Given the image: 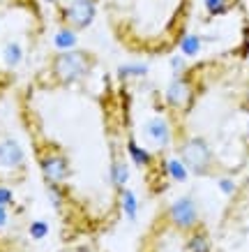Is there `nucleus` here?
<instances>
[{
  "mask_svg": "<svg viewBox=\"0 0 249 252\" xmlns=\"http://www.w3.org/2000/svg\"><path fill=\"white\" fill-rule=\"evenodd\" d=\"M143 137L148 139V144L164 151L166 146L171 144L173 139V132H171V125L166 121L164 116H152L150 121L143 123Z\"/></svg>",
  "mask_w": 249,
  "mask_h": 252,
  "instance_id": "nucleus-6",
  "label": "nucleus"
},
{
  "mask_svg": "<svg viewBox=\"0 0 249 252\" xmlns=\"http://www.w3.org/2000/svg\"><path fill=\"white\" fill-rule=\"evenodd\" d=\"M166 174L171 181H178V183H185L189 176V169L185 167V162L178 160V158H171V160H166Z\"/></svg>",
  "mask_w": 249,
  "mask_h": 252,
  "instance_id": "nucleus-15",
  "label": "nucleus"
},
{
  "mask_svg": "<svg viewBox=\"0 0 249 252\" xmlns=\"http://www.w3.org/2000/svg\"><path fill=\"white\" fill-rule=\"evenodd\" d=\"M168 218L175 227L180 229H189L198 222V208L192 197H178L168 208Z\"/></svg>",
  "mask_w": 249,
  "mask_h": 252,
  "instance_id": "nucleus-5",
  "label": "nucleus"
},
{
  "mask_svg": "<svg viewBox=\"0 0 249 252\" xmlns=\"http://www.w3.org/2000/svg\"><path fill=\"white\" fill-rule=\"evenodd\" d=\"M127 155L132 158V162H134L136 167H150L152 164L150 151H145L143 146H138L134 139H129L127 141Z\"/></svg>",
  "mask_w": 249,
  "mask_h": 252,
  "instance_id": "nucleus-11",
  "label": "nucleus"
},
{
  "mask_svg": "<svg viewBox=\"0 0 249 252\" xmlns=\"http://www.w3.org/2000/svg\"><path fill=\"white\" fill-rule=\"evenodd\" d=\"M187 250L189 252H210V243H208V238L203 234H194V236L189 238Z\"/></svg>",
  "mask_w": 249,
  "mask_h": 252,
  "instance_id": "nucleus-19",
  "label": "nucleus"
},
{
  "mask_svg": "<svg viewBox=\"0 0 249 252\" xmlns=\"http://www.w3.org/2000/svg\"><path fill=\"white\" fill-rule=\"evenodd\" d=\"M127 181H129V167L122 160H113L111 162V183L118 190H122L127 185Z\"/></svg>",
  "mask_w": 249,
  "mask_h": 252,
  "instance_id": "nucleus-14",
  "label": "nucleus"
},
{
  "mask_svg": "<svg viewBox=\"0 0 249 252\" xmlns=\"http://www.w3.org/2000/svg\"><path fill=\"white\" fill-rule=\"evenodd\" d=\"M76 252H90V250H88V248H79V250H76Z\"/></svg>",
  "mask_w": 249,
  "mask_h": 252,
  "instance_id": "nucleus-25",
  "label": "nucleus"
},
{
  "mask_svg": "<svg viewBox=\"0 0 249 252\" xmlns=\"http://www.w3.org/2000/svg\"><path fill=\"white\" fill-rule=\"evenodd\" d=\"M148 77V65L145 63H129L118 67V79L127 81V79H143Z\"/></svg>",
  "mask_w": 249,
  "mask_h": 252,
  "instance_id": "nucleus-12",
  "label": "nucleus"
},
{
  "mask_svg": "<svg viewBox=\"0 0 249 252\" xmlns=\"http://www.w3.org/2000/svg\"><path fill=\"white\" fill-rule=\"evenodd\" d=\"M92 67V58L85 51L72 49V51H58V56L51 63V72L55 81L62 86L79 84L88 77V72Z\"/></svg>",
  "mask_w": 249,
  "mask_h": 252,
  "instance_id": "nucleus-1",
  "label": "nucleus"
},
{
  "mask_svg": "<svg viewBox=\"0 0 249 252\" xmlns=\"http://www.w3.org/2000/svg\"><path fill=\"white\" fill-rule=\"evenodd\" d=\"M60 16L65 26L74 31H85L97 16V0H69L60 9Z\"/></svg>",
  "mask_w": 249,
  "mask_h": 252,
  "instance_id": "nucleus-3",
  "label": "nucleus"
},
{
  "mask_svg": "<svg viewBox=\"0 0 249 252\" xmlns=\"http://www.w3.org/2000/svg\"><path fill=\"white\" fill-rule=\"evenodd\" d=\"M166 104L171 109H187L189 102H192V86H189V81L185 79V74L182 77H175L171 84L166 86Z\"/></svg>",
  "mask_w": 249,
  "mask_h": 252,
  "instance_id": "nucleus-7",
  "label": "nucleus"
},
{
  "mask_svg": "<svg viewBox=\"0 0 249 252\" xmlns=\"http://www.w3.org/2000/svg\"><path fill=\"white\" fill-rule=\"evenodd\" d=\"M46 190H49V199H51L53 208H60L65 204V192L58 183H46Z\"/></svg>",
  "mask_w": 249,
  "mask_h": 252,
  "instance_id": "nucleus-18",
  "label": "nucleus"
},
{
  "mask_svg": "<svg viewBox=\"0 0 249 252\" xmlns=\"http://www.w3.org/2000/svg\"><path fill=\"white\" fill-rule=\"evenodd\" d=\"M7 222H9V211H7V206H2V204H0V229H5V227H7Z\"/></svg>",
  "mask_w": 249,
  "mask_h": 252,
  "instance_id": "nucleus-24",
  "label": "nucleus"
},
{
  "mask_svg": "<svg viewBox=\"0 0 249 252\" xmlns=\"http://www.w3.org/2000/svg\"><path fill=\"white\" fill-rule=\"evenodd\" d=\"M0 204L2 206H14V192L9 190V188H5V185H0Z\"/></svg>",
  "mask_w": 249,
  "mask_h": 252,
  "instance_id": "nucleus-22",
  "label": "nucleus"
},
{
  "mask_svg": "<svg viewBox=\"0 0 249 252\" xmlns=\"http://www.w3.org/2000/svg\"><path fill=\"white\" fill-rule=\"evenodd\" d=\"M28 231H30V238H35V241H42V238H46V234H49V222H44V220L30 222Z\"/></svg>",
  "mask_w": 249,
  "mask_h": 252,
  "instance_id": "nucleus-20",
  "label": "nucleus"
},
{
  "mask_svg": "<svg viewBox=\"0 0 249 252\" xmlns=\"http://www.w3.org/2000/svg\"><path fill=\"white\" fill-rule=\"evenodd\" d=\"M219 190L224 192V194H233L235 192V183L231 178H219Z\"/></svg>",
  "mask_w": 249,
  "mask_h": 252,
  "instance_id": "nucleus-23",
  "label": "nucleus"
},
{
  "mask_svg": "<svg viewBox=\"0 0 249 252\" xmlns=\"http://www.w3.org/2000/svg\"><path fill=\"white\" fill-rule=\"evenodd\" d=\"M201 46H203V39L198 37V35H185V37L180 39L182 56H189V58H194V56L201 54Z\"/></svg>",
  "mask_w": 249,
  "mask_h": 252,
  "instance_id": "nucleus-16",
  "label": "nucleus"
},
{
  "mask_svg": "<svg viewBox=\"0 0 249 252\" xmlns=\"http://www.w3.org/2000/svg\"><path fill=\"white\" fill-rule=\"evenodd\" d=\"M180 160L185 162V167L196 176L208 174V169L212 164V153L210 146L205 144L201 137H192L187 139L180 148Z\"/></svg>",
  "mask_w": 249,
  "mask_h": 252,
  "instance_id": "nucleus-2",
  "label": "nucleus"
},
{
  "mask_svg": "<svg viewBox=\"0 0 249 252\" xmlns=\"http://www.w3.org/2000/svg\"><path fill=\"white\" fill-rule=\"evenodd\" d=\"M203 5L210 16H219V14H226L228 9H231L233 0H203Z\"/></svg>",
  "mask_w": 249,
  "mask_h": 252,
  "instance_id": "nucleus-17",
  "label": "nucleus"
},
{
  "mask_svg": "<svg viewBox=\"0 0 249 252\" xmlns=\"http://www.w3.org/2000/svg\"><path fill=\"white\" fill-rule=\"evenodd\" d=\"M247 132H249V123H247Z\"/></svg>",
  "mask_w": 249,
  "mask_h": 252,
  "instance_id": "nucleus-26",
  "label": "nucleus"
},
{
  "mask_svg": "<svg viewBox=\"0 0 249 252\" xmlns=\"http://www.w3.org/2000/svg\"><path fill=\"white\" fill-rule=\"evenodd\" d=\"M120 206H122V213L127 215V220H134L136 213H138V199L132 190L122 188L120 190Z\"/></svg>",
  "mask_w": 249,
  "mask_h": 252,
  "instance_id": "nucleus-13",
  "label": "nucleus"
},
{
  "mask_svg": "<svg viewBox=\"0 0 249 252\" xmlns=\"http://www.w3.org/2000/svg\"><path fill=\"white\" fill-rule=\"evenodd\" d=\"M26 164V153H23L21 144L16 139L7 137L0 141V167L5 169H21Z\"/></svg>",
  "mask_w": 249,
  "mask_h": 252,
  "instance_id": "nucleus-8",
  "label": "nucleus"
},
{
  "mask_svg": "<svg viewBox=\"0 0 249 252\" xmlns=\"http://www.w3.org/2000/svg\"><path fill=\"white\" fill-rule=\"evenodd\" d=\"M39 169H42V176H44L46 183L62 185L72 176L69 160L60 151H44V153H39Z\"/></svg>",
  "mask_w": 249,
  "mask_h": 252,
  "instance_id": "nucleus-4",
  "label": "nucleus"
},
{
  "mask_svg": "<svg viewBox=\"0 0 249 252\" xmlns=\"http://www.w3.org/2000/svg\"><path fill=\"white\" fill-rule=\"evenodd\" d=\"M185 69H187L185 58H182V56H173V58H171V72H173V77H182Z\"/></svg>",
  "mask_w": 249,
  "mask_h": 252,
  "instance_id": "nucleus-21",
  "label": "nucleus"
},
{
  "mask_svg": "<svg viewBox=\"0 0 249 252\" xmlns=\"http://www.w3.org/2000/svg\"><path fill=\"white\" fill-rule=\"evenodd\" d=\"M0 56H2V65H5V67H7V69H16L23 63V46L19 44L16 39H9V42H5V44H2Z\"/></svg>",
  "mask_w": 249,
  "mask_h": 252,
  "instance_id": "nucleus-9",
  "label": "nucleus"
},
{
  "mask_svg": "<svg viewBox=\"0 0 249 252\" xmlns=\"http://www.w3.org/2000/svg\"><path fill=\"white\" fill-rule=\"evenodd\" d=\"M76 44H79V35H76L74 28L62 26L53 32V46L58 51H72V49H76Z\"/></svg>",
  "mask_w": 249,
  "mask_h": 252,
  "instance_id": "nucleus-10",
  "label": "nucleus"
}]
</instances>
